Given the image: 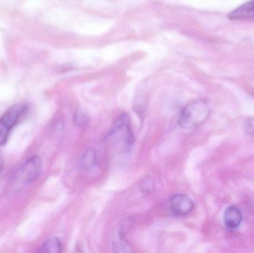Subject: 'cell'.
<instances>
[{"mask_svg":"<svg viewBox=\"0 0 254 253\" xmlns=\"http://www.w3.org/2000/svg\"><path fill=\"white\" fill-rule=\"evenodd\" d=\"M108 141L119 152H128L134 144V136L128 114H123L115 123L108 135Z\"/></svg>","mask_w":254,"mask_h":253,"instance_id":"6da1fadb","label":"cell"},{"mask_svg":"<svg viewBox=\"0 0 254 253\" xmlns=\"http://www.w3.org/2000/svg\"><path fill=\"white\" fill-rule=\"evenodd\" d=\"M208 104L204 100L190 102L181 111L178 123L184 129H192L202 125L210 116Z\"/></svg>","mask_w":254,"mask_h":253,"instance_id":"7a4b0ae2","label":"cell"},{"mask_svg":"<svg viewBox=\"0 0 254 253\" xmlns=\"http://www.w3.org/2000/svg\"><path fill=\"white\" fill-rule=\"evenodd\" d=\"M41 169V158L38 155L29 157L13 175L12 186L16 190L23 188L38 178Z\"/></svg>","mask_w":254,"mask_h":253,"instance_id":"3957f363","label":"cell"},{"mask_svg":"<svg viewBox=\"0 0 254 253\" xmlns=\"http://www.w3.org/2000/svg\"><path fill=\"white\" fill-rule=\"evenodd\" d=\"M172 212L176 216H185L193 210L192 201L186 195H175L170 201Z\"/></svg>","mask_w":254,"mask_h":253,"instance_id":"277c9868","label":"cell"},{"mask_svg":"<svg viewBox=\"0 0 254 253\" xmlns=\"http://www.w3.org/2000/svg\"><path fill=\"white\" fill-rule=\"evenodd\" d=\"M228 18L231 20L254 19V0L247 1L230 12Z\"/></svg>","mask_w":254,"mask_h":253,"instance_id":"5b68a950","label":"cell"},{"mask_svg":"<svg viewBox=\"0 0 254 253\" xmlns=\"http://www.w3.org/2000/svg\"><path fill=\"white\" fill-rule=\"evenodd\" d=\"M243 214L239 208L229 206L224 213V222L228 228L235 230L240 227L243 221Z\"/></svg>","mask_w":254,"mask_h":253,"instance_id":"8992f818","label":"cell"},{"mask_svg":"<svg viewBox=\"0 0 254 253\" xmlns=\"http://www.w3.org/2000/svg\"><path fill=\"white\" fill-rule=\"evenodd\" d=\"M98 157L95 149L89 148L85 151L80 158L79 166L84 171H90L96 166Z\"/></svg>","mask_w":254,"mask_h":253,"instance_id":"52a82bcc","label":"cell"},{"mask_svg":"<svg viewBox=\"0 0 254 253\" xmlns=\"http://www.w3.org/2000/svg\"><path fill=\"white\" fill-rule=\"evenodd\" d=\"M113 247H114L116 252H131L130 247L128 246V244L127 243L126 239H125L122 229L116 231V235L114 236V240H113Z\"/></svg>","mask_w":254,"mask_h":253,"instance_id":"ba28073f","label":"cell"},{"mask_svg":"<svg viewBox=\"0 0 254 253\" xmlns=\"http://www.w3.org/2000/svg\"><path fill=\"white\" fill-rule=\"evenodd\" d=\"M62 243L57 237L48 239L40 248L39 253H59L62 251Z\"/></svg>","mask_w":254,"mask_h":253,"instance_id":"9c48e42d","label":"cell"},{"mask_svg":"<svg viewBox=\"0 0 254 253\" xmlns=\"http://www.w3.org/2000/svg\"><path fill=\"white\" fill-rule=\"evenodd\" d=\"M12 129L13 128L2 117H0V146L5 144Z\"/></svg>","mask_w":254,"mask_h":253,"instance_id":"30bf717a","label":"cell"},{"mask_svg":"<svg viewBox=\"0 0 254 253\" xmlns=\"http://www.w3.org/2000/svg\"><path fill=\"white\" fill-rule=\"evenodd\" d=\"M140 187L143 193L150 194L155 190V181L151 177H144L140 181Z\"/></svg>","mask_w":254,"mask_h":253,"instance_id":"8fae6325","label":"cell"},{"mask_svg":"<svg viewBox=\"0 0 254 253\" xmlns=\"http://www.w3.org/2000/svg\"><path fill=\"white\" fill-rule=\"evenodd\" d=\"M74 122L79 127H85L89 123V117L86 113L79 110L74 114Z\"/></svg>","mask_w":254,"mask_h":253,"instance_id":"7c38bea8","label":"cell"},{"mask_svg":"<svg viewBox=\"0 0 254 253\" xmlns=\"http://www.w3.org/2000/svg\"><path fill=\"white\" fill-rule=\"evenodd\" d=\"M244 129L249 135L254 136V119L249 118L245 122Z\"/></svg>","mask_w":254,"mask_h":253,"instance_id":"4fadbf2b","label":"cell"},{"mask_svg":"<svg viewBox=\"0 0 254 253\" xmlns=\"http://www.w3.org/2000/svg\"><path fill=\"white\" fill-rule=\"evenodd\" d=\"M3 168V157L0 153V174H1V171H2Z\"/></svg>","mask_w":254,"mask_h":253,"instance_id":"5bb4252c","label":"cell"}]
</instances>
